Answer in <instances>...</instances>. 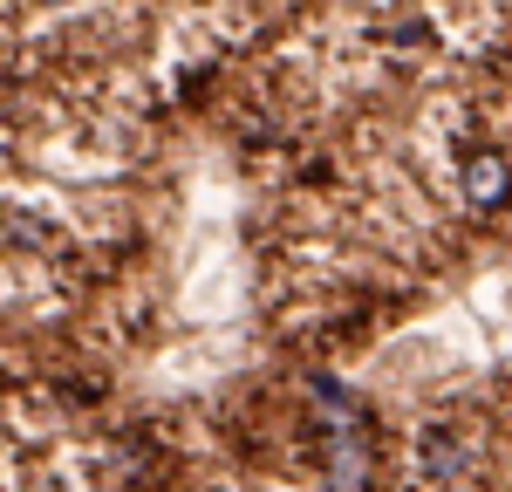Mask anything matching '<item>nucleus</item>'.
Listing matches in <instances>:
<instances>
[{
    "label": "nucleus",
    "mask_w": 512,
    "mask_h": 492,
    "mask_svg": "<svg viewBox=\"0 0 512 492\" xmlns=\"http://www.w3.org/2000/svg\"><path fill=\"white\" fill-rule=\"evenodd\" d=\"M417 465H424L431 479H451V472H465V465H472V445H465V438H451V431H424Z\"/></svg>",
    "instance_id": "2"
},
{
    "label": "nucleus",
    "mask_w": 512,
    "mask_h": 492,
    "mask_svg": "<svg viewBox=\"0 0 512 492\" xmlns=\"http://www.w3.org/2000/svg\"><path fill=\"white\" fill-rule=\"evenodd\" d=\"M465 199L472 205H506L512 199V164L499 151H472L465 158Z\"/></svg>",
    "instance_id": "1"
}]
</instances>
